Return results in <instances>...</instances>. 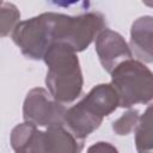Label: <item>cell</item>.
Returning <instances> with one entry per match:
<instances>
[{
	"instance_id": "13",
	"label": "cell",
	"mask_w": 153,
	"mask_h": 153,
	"mask_svg": "<svg viewBox=\"0 0 153 153\" xmlns=\"http://www.w3.org/2000/svg\"><path fill=\"white\" fill-rule=\"evenodd\" d=\"M140 116L141 115L135 109L127 110L117 120H115L112 122V130H114V133L120 135V136H124V135H129L130 133L135 131L137 126H139Z\"/></svg>"
},
{
	"instance_id": "11",
	"label": "cell",
	"mask_w": 153,
	"mask_h": 153,
	"mask_svg": "<svg viewBox=\"0 0 153 153\" xmlns=\"http://www.w3.org/2000/svg\"><path fill=\"white\" fill-rule=\"evenodd\" d=\"M135 147L137 153L153 152V103L140 116L139 126L135 130Z\"/></svg>"
},
{
	"instance_id": "3",
	"label": "cell",
	"mask_w": 153,
	"mask_h": 153,
	"mask_svg": "<svg viewBox=\"0 0 153 153\" xmlns=\"http://www.w3.org/2000/svg\"><path fill=\"white\" fill-rule=\"evenodd\" d=\"M120 108V99L111 84L93 86L76 104L67 109L65 127L76 137L85 140L98 129L103 118Z\"/></svg>"
},
{
	"instance_id": "10",
	"label": "cell",
	"mask_w": 153,
	"mask_h": 153,
	"mask_svg": "<svg viewBox=\"0 0 153 153\" xmlns=\"http://www.w3.org/2000/svg\"><path fill=\"white\" fill-rule=\"evenodd\" d=\"M45 142L48 153H81L85 140L76 137L63 124L45 129Z\"/></svg>"
},
{
	"instance_id": "2",
	"label": "cell",
	"mask_w": 153,
	"mask_h": 153,
	"mask_svg": "<svg viewBox=\"0 0 153 153\" xmlns=\"http://www.w3.org/2000/svg\"><path fill=\"white\" fill-rule=\"evenodd\" d=\"M50 45L66 44L75 53L82 51L106 29L105 17L99 12L68 16L56 12L42 13Z\"/></svg>"
},
{
	"instance_id": "9",
	"label": "cell",
	"mask_w": 153,
	"mask_h": 153,
	"mask_svg": "<svg viewBox=\"0 0 153 153\" xmlns=\"http://www.w3.org/2000/svg\"><path fill=\"white\" fill-rule=\"evenodd\" d=\"M10 143L14 153H48L44 131L29 122L19 123L12 129Z\"/></svg>"
},
{
	"instance_id": "4",
	"label": "cell",
	"mask_w": 153,
	"mask_h": 153,
	"mask_svg": "<svg viewBox=\"0 0 153 153\" xmlns=\"http://www.w3.org/2000/svg\"><path fill=\"white\" fill-rule=\"evenodd\" d=\"M111 85L120 99V108L129 109L136 104L153 100V72L136 59L120 63L111 73Z\"/></svg>"
},
{
	"instance_id": "1",
	"label": "cell",
	"mask_w": 153,
	"mask_h": 153,
	"mask_svg": "<svg viewBox=\"0 0 153 153\" xmlns=\"http://www.w3.org/2000/svg\"><path fill=\"white\" fill-rule=\"evenodd\" d=\"M48 67L45 86L61 104H71L82 93L84 78L76 53L66 44H53L43 57Z\"/></svg>"
},
{
	"instance_id": "5",
	"label": "cell",
	"mask_w": 153,
	"mask_h": 153,
	"mask_svg": "<svg viewBox=\"0 0 153 153\" xmlns=\"http://www.w3.org/2000/svg\"><path fill=\"white\" fill-rule=\"evenodd\" d=\"M65 104L59 103L43 87L31 88L23 103V118L36 127L49 128L53 126H65V116L67 112Z\"/></svg>"
},
{
	"instance_id": "14",
	"label": "cell",
	"mask_w": 153,
	"mask_h": 153,
	"mask_svg": "<svg viewBox=\"0 0 153 153\" xmlns=\"http://www.w3.org/2000/svg\"><path fill=\"white\" fill-rule=\"evenodd\" d=\"M86 153H118V149L110 142L98 141L87 148Z\"/></svg>"
},
{
	"instance_id": "12",
	"label": "cell",
	"mask_w": 153,
	"mask_h": 153,
	"mask_svg": "<svg viewBox=\"0 0 153 153\" xmlns=\"http://www.w3.org/2000/svg\"><path fill=\"white\" fill-rule=\"evenodd\" d=\"M20 12L14 4L2 1L0 7V32L1 37L12 35L16 26L20 23Z\"/></svg>"
},
{
	"instance_id": "15",
	"label": "cell",
	"mask_w": 153,
	"mask_h": 153,
	"mask_svg": "<svg viewBox=\"0 0 153 153\" xmlns=\"http://www.w3.org/2000/svg\"><path fill=\"white\" fill-rule=\"evenodd\" d=\"M149 153H153V152H149Z\"/></svg>"
},
{
	"instance_id": "7",
	"label": "cell",
	"mask_w": 153,
	"mask_h": 153,
	"mask_svg": "<svg viewBox=\"0 0 153 153\" xmlns=\"http://www.w3.org/2000/svg\"><path fill=\"white\" fill-rule=\"evenodd\" d=\"M96 53L102 67L110 74L120 63L133 59L129 43L124 37L111 29H104L94 41Z\"/></svg>"
},
{
	"instance_id": "6",
	"label": "cell",
	"mask_w": 153,
	"mask_h": 153,
	"mask_svg": "<svg viewBox=\"0 0 153 153\" xmlns=\"http://www.w3.org/2000/svg\"><path fill=\"white\" fill-rule=\"evenodd\" d=\"M11 38L20 53L30 60H43L50 48L42 14L20 22L13 30Z\"/></svg>"
},
{
	"instance_id": "8",
	"label": "cell",
	"mask_w": 153,
	"mask_h": 153,
	"mask_svg": "<svg viewBox=\"0 0 153 153\" xmlns=\"http://www.w3.org/2000/svg\"><path fill=\"white\" fill-rule=\"evenodd\" d=\"M129 47L136 60L153 62V16H141L130 27Z\"/></svg>"
}]
</instances>
